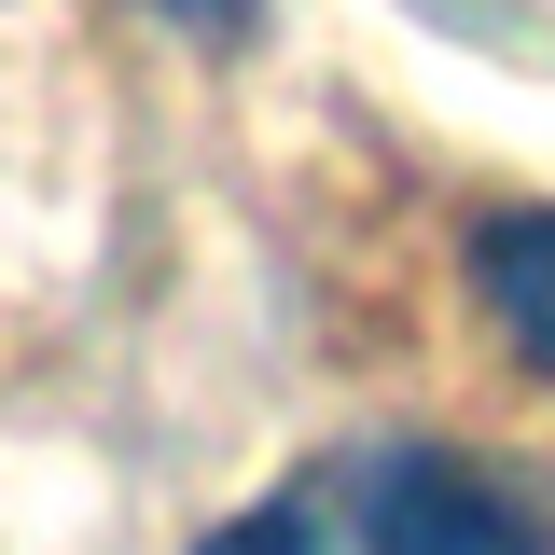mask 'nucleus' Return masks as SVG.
<instances>
[{"label":"nucleus","mask_w":555,"mask_h":555,"mask_svg":"<svg viewBox=\"0 0 555 555\" xmlns=\"http://www.w3.org/2000/svg\"><path fill=\"white\" fill-rule=\"evenodd\" d=\"M361 555H542L528 514L473 473V459H430V444H389L361 473Z\"/></svg>","instance_id":"obj_1"},{"label":"nucleus","mask_w":555,"mask_h":555,"mask_svg":"<svg viewBox=\"0 0 555 555\" xmlns=\"http://www.w3.org/2000/svg\"><path fill=\"white\" fill-rule=\"evenodd\" d=\"M473 306H486V334L555 389V208H500V222H473Z\"/></svg>","instance_id":"obj_2"},{"label":"nucleus","mask_w":555,"mask_h":555,"mask_svg":"<svg viewBox=\"0 0 555 555\" xmlns=\"http://www.w3.org/2000/svg\"><path fill=\"white\" fill-rule=\"evenodd\" d=\"M195 555H320V514L306 500H264V514H222Z\"/></svg>","instance_id":"obj_3"},{"label":"nucleus","mask_w":555,"mask_h":555,"mask_svg":"<svg viewBox=\"0 0 555 555\" xmlns=\"http://www.w3.org/2000/svg\"><path fill=\"white\" fill-rule=\"evenodd\" d=\"M153 14H167V28H195V42H236V28H250V0H153Z\"/></svg>","instance_id":"obj_4"}]
</instances>
